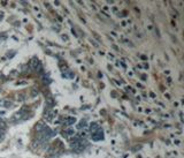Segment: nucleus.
<instances>
[{
    "label": "nucleus",
    "instance_id": "obj_1",
    "mask_svg": "<svg viewBox=\"0 0 184 158\" xmlns=\"http://www.w3.org/2000/svg\"><path fill=\"white\" fill-rule=\"evenodd\" d=\"M72 150L75 152H82L86 147V141L85 140H76V141H72Z\"/></svg>",
    "mask_w": 184,
    "mask_h": 158
},
{
    "label": "nucleus",
    "instance_id": "obj_2",
    "mask_svg": "<svg viewBox=\"0 0 184 158\" xmlns=\"http://www.w3.org/2000/svg\"><path fill=\"white\" fill-rule=\"evenodd\" d=\"M26 119V112L23 111V110H21V111H19V112H15L11 117V121L12 122H19V121H21V120H24Z\"/></svg>",
    "mask_w": 184,
    "mask_h": 158
},
{
    "label": "nucleus",
    "instance_id": "obj_3",
    "mask_svg": "<svg viewBox=\"0 0 184 158\" xmlns=\"http://www.w3.org/2000/svg\"><path fill=\"white\" fill-rule=\"evenodd\" d=\"M91 138L93 141H101V140H104V132L101 129H99L97 132L92 133Z\"/></svg>",
    "mask_w": 184,
    "mask_h": 158
},
{
    "label": "nucleus",
    "instance_id": "obj_4",
    "mask_svg": "<svg viewBox=\"0 0 184 158\" xmlns=\"http://www.w3.org/2000/svg\"><path fill=\"white\" fill-rule=\"evenodd\" d=\"M30 67L32 68L33 71H40L41 69V64L39 62V60L37 58H33L31 61H30Z\"/></svg>",
    "mask_w": 184,
    "mask_h": 158
},
{
    "label": "nucleus",
    "instance_id": "obj_5",
    "mask_svg": "<svg viewBox=\"0 0 184 158\" xmlns=\"http://www.w3.org/2000/svg\"><path fill=\"white\" fill-rule=\"evenodd\" d=\"M54 115H55V114H54V112L50 110V111H46V112H45V115H44V118H45L47 121H51V120L54 118Z\"/></svg>",
    "mask_w": 184,
    "mask_h": 158
},
{
    "label": "nucleus",
    "instance_id": "obj_6",
    "mask_svg": "<svg viewBox=\"0 0 184 158\" xmlns=\"http://www.w3.org/2000/svg\"><path fill=\"white\" fill-rule=\"evenodd\" d=\"M99 129H100V126H99V124H97V122H93V124L90 125V132H91V134L94 132H97V131H99Z\"/></svg>",
    "mask_w": 184,
    "mask_h": 158
},
{
    "label": "nucleus",
    "instance_id": "obj_7",
    "mask_svg": "<svg viewBox=\"0 0 184 158\" xmlns=\"http://www.w3.org/2000/svg\"><path fill=\"white\" fill-rule=\"evenodd\" d=\"M65 121H66V125L70 126V125H74L76 122V119L74 118V117H68V118L65 119Z\"/></svg>",
    "mask_w": 184,
    "mask_h": 158
},
{
    "label": "nucleus",
    "instance_id": "obj_8",
    "mask_svg": "<svg viewBox=\"0 0 184 158\" xmlns=\"http://www.w3.org/2000/svg\"><path fill=\"white\" fill-rule=\"evenodd\" d=\"M85 127H86V121H85V120H82V121L79 122L78 125H77V128H78V129H82V128H85Z\"/></svg>",
    "mask_w": 184,
    "mask_h": 158
},
{
    "label": "nucleus",
    "instance_id": "obj_9",
    "mask_svg": "<svg viewBox=\"0 0 184 158\" xmlns=\"http://www.w3.org/2000/svg\"><path fill=\"white\" fill-rule=\"evenodd\" d=\"M37 95H38V89H37V88H33L32 90H31V96H32V97H36Z\"/></svg>",
    "mask_w": 184,
    "mask_h": 158
},
{
    "label": "nucleus",
    "instance_id": "obj_10",
    "mask_svg": "<svg viewBox=\"0 0 184 158\" xmlns=\"http://www.w3.org/2000/svg\"><path fill=\"white\" fill-rule=\"evenodd\" d=\"M4 138H5V131L0 129V141H2Z\"/></svg>",
    "mask_w": 184,
    "mask_h": 158
},
{
    "label": "nucleus",
    "instance_id": "obj_11",
    "mask_svg": "<svg viewBox=\"0 0 184 158\" xmlns=\"http://www.w3.org/2000/svg\"><path fill=\"white\" fill-rule=\"evenodd\" d=\"M67 133H68L69 135H72V134H74V131H72V129H68V131H67Z\"/></svg>",
    "mask_w": 184,
    "mask_h": 158
},
{
    "label": "nucleus",
    "instance_id": "obj_12",
    "mask_svg": "<svg viewBox=\"0 0 184 158\" xmlns=\"http://www.w3.org/2000/svg\"><path fill=\"white\" fill-rule=\"evenodd\" d=\"M0 90H1V89H0Z\"/></svg>",
    "mask_w": 184,
    "mask_h": 158
}]
</instances>
